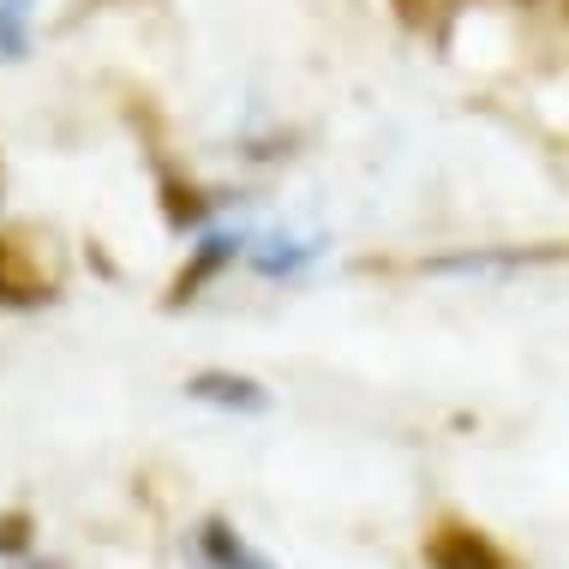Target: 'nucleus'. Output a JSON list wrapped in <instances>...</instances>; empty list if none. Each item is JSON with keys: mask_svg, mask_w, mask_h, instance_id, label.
<instances>
[{"mask_svg": "<svg viewBox=\"0 0 569 569\" xmlns=\"http://www.w3.org/2000/svg\"><path fill=\"white\" fill-rule=\"evenodd\" d=\"M528 264H569V246H503V252H450L420 258L426 276H461V270H528Z\"/></svg>", "mask_w": 569, "mask_h": 569, "instance_id": "nucleus-1", "label": "nucleus"}, {"mask_svg": "<svg viewBox=\"0 0 569 569\" xmlns=\"http://www.w3.org/2000/svg\"><path fill=\"white\" fill-rule=\"evenodd\" d=\"M426 563L432 569H510L503 551L480 528H461V521H443L432 540H426Z\"/></svg>", "mask_w": 569, "mask_h": 569, "instance_id": "nucleus-2", "label": "nucleus"}, {"mask_svg": "<svg viewBox=\"0 0 569 569\" xmlns=\"http://www.w3.org/2000/svg\"><path fill=\"white\" fill-rule=\"evenodd\" d=\"M49 295H54V282L42 276L37 258H30V246L0 234V306H42Z\"/></svg>", "mask_w": 569, "mask_h": 569, "instance_id": "nucleus-3", "label": "nucleus"}, {"mask_svg": "<svg viewBox=\"0 0 569 569\" xmlns=\"http://www.w3.org/2000/svg\"><path fill=\"white\" fill-rule=\"evenodd\" d=\"M187 396L217 402V408H264L270 402V396L258 390L252 378H240V372H198V378H187Z\"/></svg>", "mask_w": 569, "mask_h": 569, "instance_id": "nucleus-4", "label": "nucleus"}, {"mask_svg": "<svg viewBox=\"0 0 569 569\" xmlns=\"http://www.w3.org/2000/svg\"><path fill=\"white\" fill-rule=\"evenodd\" d=\"M228 258H234V246H228V240H204V246H198V258H192V264H187V270L174 276V288H168V306L192 300L198 288H204L210 276H217V270L228 264Z\"/></svg>", "mask_w": 569, "mask_h": 569, "instance_id": "nucleus-5", "label": "nucleus"}, {"mask_svg": "<svg viewBox=\"0 0 569 569\" xmlns=\"http://www.w3.org/2000/svg\"><path fill=\"white\" fill-rule=\"evenodd\" d=\"M198 546H204V558L217 569H270L264 558H252V551L228 533V521H204V528H198Z\"/></svg>", "mask_w": 569, "mask_h": 569, "instance_id": "nucleus-6", "label": "nucleus"}, {"mask_svg": "<svg viewBox=\"0 0 569 569\" xmlns=\"http://www.w3.org/2000/svg\"><path fill=\"white\" fill-rule=\"evenodd\" d=\"M204 192L192 187V180H180V174H162V217L174 222V228H192L198 217H204Z\"/></svg>", "mask_w": 569, "mask_h": 569, "instance_id": "nucleus-7", "label": "nucleus"}, {"mask_svg": "<svg viewBox=\"0 0 569 569\" xmlns=\"http://www.w3.org/2000/svg\"><path fill=\"white\" fill-rule=\"evenodd\" d=\"M0 54H24V0H0Z\"/></svg>", "mask_w": 569, "mask_h": 569, "instance_id": "nucleus-8", "label": "nucleus"}, {"mask_svg": "<svg viewBox=\"0 0 569 569\" xmlns=\"http://www.w3.org/2000/svg\"><path fill=\"white\" fill-rule=\"evenodd\" d=\"M30 528H37V521H30L24 510H7V516H0V551H24Z\"/></svg>", "mask_w": 569, "mask_h": 569, "instance_id": "nucleus-9", "label": "nucleus"}, {"mask_svg": "<svg viewBox=\"0 0 569 569\" xmlns=\"http://www.w3.org/2000/svg\"><path fill=\"white\" fill-rule=\"evenodd\" d=\"M396 7H402V19H408V24H426V19H432L438 0H396Z\"/></svg>", "mask_w": 569, "mask_h": 569, "instance_id": "nucleus-10", "label": "nucleus"}, {"mask_svg": "<svg viewBox=\"0 0 569 569\" xmlns=\"http://www.w3.org/2000/svg\"><path fill=\"white\" fill-rule=\"evenodd\" d=\"M563 12H569V0H563Z\"/></svg>", "mask_w": 569, "mask_h": 569, "instance_id": "nucleus-11", "label": "nucleus"}]
</instances>
